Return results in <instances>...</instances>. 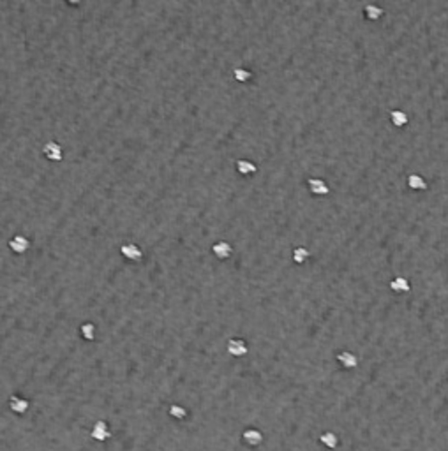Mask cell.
<instances>
[{
	"instance_id": "obj_1",
	"label": "cell",
	"mask_w": 448,
	"mask_h": 451,
	"mask_svg": "<svg viewBox=\"0 0 448 451\" xmlns=\"http://www.w3.org/2000/svg\"><path fill=\"white\" fill-rule=\"evenodd\" d=\"M109 435H111V432L108 430V425H106L104 421H97L94 425V428H92V437H94L95 440H99V442L109 439Z\"/></svg>"
},
{
	"instance_id": "obj_2",
	"label": "cell",
	"mask_w": 448,
	"mask_h": 451,
	"mask_svg": "<svg viewBox=\"0 0 448 451\" xmlns=\"http://www.w3.org/2000/svg\"><path fill=\"white\" fill-rule=\"evenodd\" d=\"M242 439L246 444H249V446H260L261 442H263V435H261V432H258L256 428H247L246 432L242 433Z\"/></svg>"
},
{
	"instance_id": "obj_3",
	"label": "cell",
	"mask_w": 448,
	"mask_h": 451,
	"mask_svg": "<svg viewBox=\"0 0 448 451\" xmlns=\"http://www.w3.org/2000/svg\"><path fill=\"white\" fill-rule=\"evenodd\" d=\"M319 440H321L323 444H325L326 447H337V444H339V440H337V435L333 432H325L321 433V437H319Z\"/></svg>"
},
{
	"instance_id": "obj_4",
	"label": "cell",
	"mask_w": 448,
	"mask_h": 451,
	"mask_svg": "<svg viewBox=\"0 0 448 451\" xmlns=\"http://www.w3.org/2000/svg\"><path fill=\"white\" fill-rule=\"evenodd\" d=\"M11 409L15 412H20V414H23V412L29 409V402L23 400V398H11Z\"/></svg>"
},
{
	"instance_id": "obj_5",
	"label": "cell",
	"mask_w": 448,
	"mask_h": 451,
	"mask_svg": "<svg viewBox=\"0 0 448 451\" xmlns=\"http://www.w3.org/2000/svg\"><path fill=\"white\" fill-rule=\"evenodd\" d=\"M170 414L177 419H182V418H185V409L178 407V405H173V407L170 409Z\"/></svg>"
},
{
	"instance_id": "obj_6",
	"label": "cell",
	"mask_w": 448,
	"mask_h": 451,
	"mask_svg": "<svg viewBox=\"0 0 448 451\" xmlns=\"http://www.w3.org/2000/svg\"><path fill=\"white\" fill-rule=\"evenodd\" d=\"M341 361H343L346 367H355V365H357V361H355V358L351 356V354H343V356H341Z\"/></svg>"
}]
</instances>
